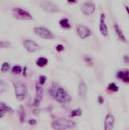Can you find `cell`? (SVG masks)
<instances>
[{"label": "cell", "mask_w": 129, "mask_h": 130, "mask_svg": "<svg viewBox=\"0 0 129 130\" xmlns=\"http://www.w3.org/2000/svg\"><path fill=\"white\" fill-rule=\"evenodd\" d=\"M59 24L61 25L62 27L63 28H66V29H69L71 27V24L69 23L68 19L67 18H62L59 21Z\"/></svg>", "instance_id": "obj_16"}, {"label": "cell", "mask_w": 129, "mask_h": 130, "mask_svg": "<svg viewBox=\"0 0 129 130\" xmlns=\"http://www.w3.org/2000/svg\"><path fill=\"white\" fill-rule=\"evenodd\" d=\"M68 1L69 2H75L76 0H68Z\"/></svg>", "instance_id": "obj_33"}, {"label": "cell", "mask_w": 129, "mask_h": 130, "mask_svg": "<svg viewBox=\"0 0 129 130\" xmlns=\"http://www.w3.org/2000/svg\"><path fill=\"white\" fill-rule=\"evenodd\" d=\"M11 46V43L8 41H0V48H8Z\"/></svg>", "instance_id": "obj_25"}, {"label": "cell", "mask_w": 129, "mask_h": 130, "mask_svg": "<svg viewBox=\"0 0 129 130\" xmlns=\"http://www.w3.org/2000/svg\"><path fill=\"white\" fill-rule=\"evenodd\" d=\"M11 12L14 18L20 19V20H32L33 19V17L30 12L19 7L12 8Z\"/></svg>", "instance_id": "obj_2"}, {"label": "cell", "mask_w": 129, "mask_h": 130, "mask_svg": "<svg viewBox=\"0 0 129 130\" xmlns=\"http://www.w3.org/2000/svg\"><path fill=\"white\" fill-rule=\"evenodd\" d=\"M124 59H125V61L126 62H129V56H125Z\"/></svg>", "instance_id": "obj_31"}, {"label": "cell", "mask_w": 129, "mask_h": 130, "mask_svg": "<svg viewBox=\"0 0 129 130\" xmlns=\"http://www.w3.org/2000/svg\"><path fill=\"white\" fill-rule=\"evenodd\" d=\"M75 126V122L65 119L56 120L52 123V128L54 129H73Z\"/></svg>", "instance_id": "obj_1"}, {"label": "cell", "mask_w": 129, "mask_h": 130, "mask_svg": "<svg viewBox=\"0 0 129 130\" xmlns=\"http://www.w3.org/2000/svg\"><path fill=\"white\" fill-rule=\"evenodd\" d=\"M15 89V95L17 100L23 101L26 98L27 94V89L25 85L22 83H16L14 84Z\"/></svg>", "instance_id": "obj_6"}, {"label": "cell", "mask_w": 129, "mask_h": 130, "mask_svg": "<svg viewBox=\"0 0 129 130\" xmlns=\"http://www.w3.org/2000/svg\"><path fill=\"white\" fill-rule=\"evenodd\" d=\"M100 31L101 34L104 37L108 35V27L107 24H106V15L104 13H101L100 18Z\"/></svg>", "instance_id": "obj_10"}, {"label": "cell", "mask_w": 129, "mask_h": 130, "mask_svg": "<svg viewBox=\"0 0 129 130\" xmlns=\"http://www.w3.org/2000/svg\"><path fill=\"white\" fill-rule=\"evenodd\" d=\"M87 86L86 85V83L84 82H81L79 84L78 86V94L80 97H81L82 98H85L86 94H87Z\"/></svg>", "instance_id": "obj_15"}, {"label": "cell", "mask_w": 129, "mask_h": 130, "mask_svg": "<svg viewBox=\"0 0 129 130\" xmlns=\"http://www.w3.org/2000/svg\"><path fill=\"white\" fill-rule=\"evenodd\" d=\"M108 89L112 92H116L119 91V87L115 83H110L108 86Z\"/></svg>", "instance_id": "obj_21"}, {"label": "cell", "mask_w": 129, "mask_h": 130, "mask_svg": "<svg viewBox=\"0 0 129 130\" xmlns=\"http://www.w3.org/2000/svg\"><path fill=\"white\" fill-rule=\"evenodd\" d=\"M56 50L58 52H62V51L64 50V46H63L62 44L57 45V46H56Z\"/></svg>", "instance_id": "obj_27"}, {"label": "cell", "mask_w": 129, "mask_h": 130, "mask_svg": "<svg viewBox=\"0 0 129 130\" xmlns=\"http://www.w3.org/2000/svg\"><path fill=\"white\" fill-rule=\"evenodd\" d=\"M125 10H126V11H127V13H128V14L129 16V6L125 5Z\"/></svg>", "instance_id": "obj_32"}, {"label": "cell", "mask_w": 129, "mask_h": 130, "mask_svg": "<svg viewBox=\"0 0 129 130\" xmlns=\"http://www.w3.org/2000/svg\"><path fill=\"white\" fill-rule=\"evenodd\" d=\"M117 78L123 82L129 83V70H120L117 72Z\"/></svg>", "instance_id": "obj_14"}, {"label": "cell", "mask_w": 129, "mask_h": 130, "mask_svg": "<svg viewBox=\"0 0 129 130\" xmlns=\"http://www.w3.org/2000/svg\"><path fill=\"white\" fill-rule=\"evenodd\" d=\"M0 107L5 110V112H8V113H13V110L8 107V105H6L5 104L2 103V102H0Z\"/></svg>", "instance_id": "obj_19"}, {"label": "cell", "mask_w": 129, "mask_h": 130, "mask_svg": "<svg viewBox=\"0 0 129 130\" xmlns=\"http://www.w3.org/2000/svg\"><path fill=\"white\" fill-rule=\"evenodd\" d=\"M98 101H99V103H100V104H103V103L104 102V99H103V98L102 96H99V97H98Z\"/></svg>", "instance_id": "obj_29"}, {"label": "cell", "mask_w": 129, "mask_h": 130, "mask_svg": "<svg viewBox=\"0 0 129 130\" xmlns=\"http://www.w3.org/2000/svg\"><path fill=\"white\" fill-rule=\"evenodd\" d=\"M36 98L33 101V106L37 107L40 104V102L43 99V88L38 83H36Z\"/></svg>", "instance_id": "obj_11"}, {"label": "cell", "mask_w": 129, "mask_h": 130, "mask_svg": "<svg viewBox=\"0 0 129 130\" xmlns=\"http://www.w3.org/2000/svg\"><path fill=\"white\" fill-rule=\"evenodd\" d=\"M115 124V117L113 114L108 113L106 117L104 122V129L105 130H112Z\"/></svg>", "instance_id": "obj_12"}, {"label": "cell", "mask_w": 129, "mask_h": 130, "mask_svg": "<svg viewBox=\"0 0 129 130\" xmlns=\"http://www.w3.org/2000/svg\"><path fill=\"white\" fill-rule=\"evenodd\" d=\"M48 63V60L47 59L44 58V57H40L36 60V65L40 67H43L45 66H46Z\"/></svg>", "instance_id": "obj_17"}, {"label": "cell", "mask_w": 129, "mask_h": 130, "mask_svg": "<svg viewBox=\"0 0 129 130\" xmlns=\"http://www.w3.org/2000/svg\"><path fill=\"white\" fill-rule=\"evenodd\" d=\"M95 9H96V6L91 2H84V3H83L81 5V12L84 14L87 15V16L91 15L95 11Z\"/></svg>", "instance_id": "obj_8"}, {"label": "cell", "mask_w": 129, "mask_h": 130, "mask_svg": "<svg viewBox=\"0 0 129 130\" xmlns=\"http://www.w3.org/2000/svg\"><path fill=\"white\" fill-rule=\"evenodd\" d=\"M18 115H19V119L21 123L24 122L25 120V111L24 109L22 106H20L19 110H18Z\"/></svg>", "instance_id": "obj_18"}, {"label": "cell", "mask_w": 129, "mask_h": 130, "mask_svg": "<svg viewBox=\"0 0 129 130\" xmlns=\"http://www.w3.org/2000/svg\"><path fill=\"white\" fill-rule=\"evenodd\" d=\"M4 114H5V110H2V109L0 107V118L4 116Z\"/></svg>", "instance_id": "obj_30"}, {"label": "cell", "mask_w": 129, "mask_h": 130, "mask_svg": "<svg viewBox=\"0 0 129 130\" xmlns=\"http://www.w3.org/2000/svg\"><path fill=\"white\" fill-rule=\"evenodd\" d=\"M76 30H77L78 36L81 39H86V38L89 37L90 36H91V34H92L91 30L88 27L83 25V24L78 25L76 27Z\"/></svg>", "instance_id": "obj_7"}, {"label": "cell", "mask_w": 129, "mask_h": 130, "mask_svg": "<svg viewBox=\"0 0 129 130\" xmlns=\"http://www.w3.org/2000/svg\"><path fill=\"white\" fill-rule=\"evenodd\" d=\"M7 88H8L7 83L5 82L2 81V80H0V94H2L4 91H5Z\"/></svg>", "instance_id": "obj_20"}, {"label": "cell", "mask_w": 129, "mask_h": 130, "mask_svg": "<svg viewBox=\"0 0 129 130\" xmlns=\"http://www.w3.org/2000/svg\"><path fill=\"white\" fill-rule=\"evenodd\" d=\"M29 123H30V125H31V126L36 125V120H29Z\"/></svg>", "instance_id": "obj_28"}, {"label": "cell", "mask_w": 129, "mask_h": 130, "mask_svg": "<svg viewBox=\"0 0 129 130\" xmlns=\"http://www.w3.org/2000/svg\"><path fill=\"white\" fill-rule=\"evenodd\" d=\"M55 98L56 100L61 104H67L71 101V98L70 97V95L61 87L58 88L56 91Z\"/></svg>", "instance_id": "obj_4"}, {"label": "cell", "mask_w": 129, "mask_h": 130, "mask_svg": "<svg viewBox=\"0 0 129 130\" xmlns=\"http://www.w3.org/2000/svg\"><path fill=\"white\" fill-rule=\"evenodd\" d=\"M82 114V112H81V109H75L71 113V117H79Z\"/></svg>", "instance_id": "obj_22"}, {"label": "cell", "mask_w": 129, "mask_h": 130, "mask_svg": "<svg viewBox=\"0 0 129 130\" xmlns=\"http://www.w3.org/2000/svg\"><path fill=\"white\" fill-rule=\"evenodd\" d=\"M113 27H114V30H115V32H116V34L118 39H119L120 41H122V42L127 43L126 37L125 36V34H124V33L122 32V30L121 27H119V25L118 24L115 23L114 25H113Z\"/></svg>", "instance_id": "obj_13"}, {"label": "cell", "mask_w": 129, "mask_h": 130, "mask_svg": "<svg viewBox=\"0 0 129 130\" xmlns=\"http://www.w3.org/2000/svg\"><path fill=\"white\" fill-rule=\"evenodd\" d=\"M40 7L42 9L48 13H56L59 11V8L54 2L49 0H43L40 2Z\"/></svg>", "instance_id": "obj_5"}, {"label": "cell", "mask_w": 129, "mask_h": 130, "mask_svg": "<svg viewBox=\"0 0 129 130\" xmlns=\"http://www.w3.org/2000/svg\"><path fill=\"white\" fill-rule=\"evenodd\" d=\"M12 72L14 74H20L22 72V68L20 66H14L12 68Z\"/></svg>", "instance_id": "obj_24"}, {"label": "cell", "mask_w": 129, "mask_h": 130, "mask_svg": "<svg viewBox=\"0 0 129 130\" xmlns=\"http://www.w3.org/2000/svg\"><path fill=\"white\" fill-rule=\"evenodd\" d=\"M33 32L41 38L44 40H53L56 37V35L51 32L49 29L44 27H37L33 29Z\"/></svg>", "instance_id": "obj_3"}, {"label": "cell", "mask_w": 129, "mask_h": 130, "mask_svg": "<svg viewBox=\"0 0 129 130\" xmlns=\"http://www.w3.org/2000/svg\"><path fill=\"white\" fill-rule=\"evenodd\" d=\"M24 47L30 53H34L40 49L38 43L31 40H25L24 41Z\"/></svg>", "instance_id": "obj_9"}, {"label": "cell", "mask_w": 129, "mask_h": 130, "mask_svg": "<svg viewBox=\"0 0 129 130\" xmlns=\"http://www.w3.org/2000/svg\"><path fill=\"white\" fill-rule=\"evenodd\" d=\"M10 69V66L8 62H4L2 65V67H1V71L2 72H6L9 70Z\"/></svg>", "instance_id": "obj_23"}, {"label": "cell", "mask_w": 129, "mask_h": 130, "mask_svg": "<svg viewBox=\"0 0 129 130\" xmlns=\"http://www.w3.org/2000/svg\"><path fill=\"white\" fill-rule=\"evenodd\" d=\"M46 81V77L44 76V75H41L39 78V83H40V85H43Z\"/></svg>", "instance_id": "obj_26"}]
</instances>
